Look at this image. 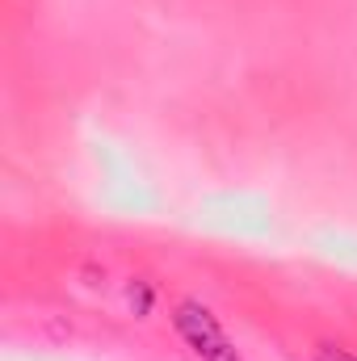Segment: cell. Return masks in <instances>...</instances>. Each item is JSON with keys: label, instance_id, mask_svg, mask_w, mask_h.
Listing matches in <instances>:
<instances>
[{"label": "cell", "instance_id": "6da1fadb", "mask_svg": "<svg viewBox=\"0 0 357 361\" xmlns=\"http://www.w3.org/2000/svg\"><path fill=\"white\" fill-rule=\"evenodd\" d=\"M173 324H177L181 341L202 361H240L236 345L227 341V332L219 328V319L202 302H181L177 311H173Z\"/></svg>", "mask_w": 357, "mask_h": 361}, {"label": "cell", "instance_id": "7a4b0ae2", "mask_svg": "<svg viewBox=\"0 0 357 361\" xmlns=\"http://www.w3.org/2000/svg\"><path fill=\"white\" fill-rule=\"evenodd\" d=\"M320 361H357L353 353H345V349H332V345H324L320 349Z\"/></svg>", "mask_w": 357, "mask_h": 361}]
</instances>
